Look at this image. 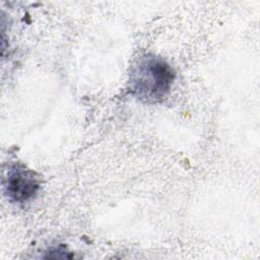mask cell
Returning <instances> with one entry per match:
<instances>
[{
	"label": "cell",
	"mask_w": 260,
	"mask_h": 260,
	"mask_svg": "<svg viewBox=\"0 0 260 260\" xmlns=\"http://www.w3.org/2000/svg\"><path fill=\"white\" fill-rule=\"evenodd\" d=\"M174 79L175 72L164 59L147 54L131 69L130 91L143 103H160L170 92Z\"/></svg>",
	"instance_id": "1"
},
{
	"label": "cell",
	"mask_w": 260,
	"mask_h": 260,
	"mask_svg": "<svg viewBox=\"0 0 260 260\" xmlns=\"http://www.w3.org/2000/svg\"><path fill=\"white\" fill-rule=\"evenodd\" d=\"M40 188L37 175L22 165H13L6 172L4 190L8 198L17 203L31 199Z\"/></svg>",
	"instance_id": "2"
}]
</instances>
